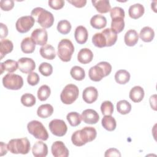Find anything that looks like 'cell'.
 <instances>
[{
    "label": "cell",
    "instance_id": "6da1fadb",
    "mask_svg": "<svg viewBox=\"0 0 157 157\" xmlns=\"http://www.w3.org/2000/svg\"><path fill=\"white\" fill-rule=\"evenodd\" d=\"M97 132L94 128L85 126L80 130L75 131L71 136V141L74 145L81 147L95 139Z\"/></svg>",
    "mask_w": 157,
    "mask_h": 157
},
{
    "label": "cell",
    "instance_id": "7a4b0ae2",
    "mask_svg": "<svg viewBox=\"0 0 157 157\" xmlns=\"http://www.w3.org/2000/svg\"><path fill=\"white\" fill-rule=\"evenodd\" d=\"M31 16L43 28H50L54 23L53 14L42 7H36L31 12Z\"/></svg>",
    "mask_w": 157,
    "mask_h": 157
},
{
    "label": "cell",
    "instance_id": "3957f363",
    "mask_svg": "<svg viewBox=\"0 0 157 157\" xmlns=\"http://www.w3.org/2000/svg\"><path fill=\"white\" fill-rule=\"evenodd\" d=\"M7 148L9 151L13 154L26 155L29 153L31 145L29 140L26 137L20 139H11L8 144Z\"/></svg>",
    "mask_w": 157,
    "mask_h": 157
},
{
    "label": "cell",
    "instance_id": "277c9868",
    "mask_svg": "<svg viewBox=\"0 0 157 157\" xmlns=\"http://www.w3.org/2000/svg\"><path fill=\"white\" fill-rule=\"evenodd\" d=\"M74 52V46L68 39H61L58 45V56L64 62H68L71 59Z\"/></svg>",
    "mask_w": 157,
    "mask_h": 157
},
{
    "label": "cell",
    "instance_id": "5b68a950",
    "mask_svg": "<svg viewBox=\"0 0 157 157\" xmlns=\"http://www.w3.org/2000/svg\"><path fill=\"white\" fill-rule=\"evenodd\" d=\"M27 129L29 134L36 139L42 140H47L48 138V134L43 124L37 120H32L27 124Z\"/></svg>",
    "mask_w": 157,
    "mask_h": 157
},
{
    "label": "cell",
    "instance_id": "8992f818",
    "mask_svg": "<svg viewBox=\"0 0 157 157\" xmlns=\"http://www.w3.org/2000/svg\"><path fill=\"white\" fill-rule=\"evenodd\" d=\"M79 94V90L74 84H67L62 90L60 94V99L65 104H71L77 99Z\"/></svg>",
    "mask_w": 157,
    "mask_h": 157
},
{
    "label": "cell",
    "instance_id": "52a82bcc",
    "mask_svg": "<svg viewBox=\"0 0 157 157\" xmlns=\"http://www.w3.org/2000/svg\"><path fill=\"white\" fill-rule=\"evenodd\" d=\"M2 84L7 89L18 90L23 86V79L19 75L8 73L2 78Z\"/></svg>",
    "mask_w": 157,
    "mask_h": 157
},
{
    "label": "cell",
    "instance_id": "ba28073f",
    "mask_svg": "<svg viewBox=\"0 0 157 157\" xmlns=\"http://www.w3.org/2000/svg\"><path fill=\"white\" fill-rule=\"evenodd\" d=\"M34 23L35 20L31 15L21 17L15 23L16 29L20 33H26L34 26Z\"/></svg>",
    "mask_w": 157,
    "mask_h": 157
},
{
    "label": "cell",
    "instance_id": "9c48e42d",
    "mask_svg": "<svg viewBox=\"0 0 157 157\" xmlns=\"http://www.w3.org/2000/svg\"><path fill=\"white\" fill-rule=\"evenodd\" d=\"M51 132L58 137L64 136L67 131V126L66 123L60 119H54L52 120L48 124Z\"/></svg>",
    "mask_w": 157,
    "mask_h": 157
},
{
    "label": "cell",
    "instance_id": "30bf717a",
    "mask_svg": "<svg viewBox=\"0 0 157 157\" xmlns=\"http://www.w3.org/2000/svg\"><path fill=\"white\" fill-rule=\"evenodd\" d=\"M31 37L36 45L44 46L48 40L47 32L44 28H36L31 33Z\"/></svg>",
    "mask_w": 157,
    "mask_h": 157
},
{
    "label": "cell",
    "instance_id": "8fae6325",
    "mask_svg": "<svg viewBox=\"0 0 157 157\" xmlns=\"http://www.w3.org/2000/svg\"><path fill=\"white\" fill-rule=\"evenodd\" d=\"M17 62L18 64V69L23 73L29 74L36 68L34 61L30 58H21Z\"/></svg>",
    "mask_w": 157,
    "mask_h": 157
},
{
    "label": "cell",
    "instance_id": "7c38bea8",
    "mask_svg": "<svg viewBox=\"0 0 157 157\" xmlns=\"http://www.w3.org/2000/svg\"><path fill=\"white\" fill-rule=\"evenodd\" d=\"M51 151L55 157H67L69 152L64 142L62 141H56L53 143L51 147Z\"/></svg>",
    "mask_w": 157,
    "mask_h": 157
},
{
    "label": "cell",
    "instance_id": "4fadbf2b",
    "mask_svg": "<svg viewBox=\"0 0 157 157\" xmlns=\"http://www.w3.org/2000/svg\"><path fill=\"white\" fill-rule=\"evenodd\" d=\"M81 118L84 123L93 124L98 123L99 119V116L96 110L88 109L82 112L81 114Z\"/></svg>",
    "mask_w": 157,
    "mask_h": 157
},
{
    "label": "cell",
    "instance_id": "5bb4252c",
    "mask_svg": "<svg viewBox=\"0 0 157 157\" xmlns=\"http://www.w3.org/2000/svg\"><path fill=\"white\" fill-rule=\"evenodd\" d=\"M88 75L90 78L94 82H99L106 77L105 71L98 63L89 69Z\"/></svg>",
    "mask_w": 157,
    "mask_h": 157
},
{
    "label": "cell",
    "instance_id": "9a60e30c",
    "mask_svg": "<svg viewBox=\"0 0 157 157\" xmlns=\"http://www.w3.org/2000/svg\"><path fill=\"white\" fill-rule=\"evenodd\" d=\"M98 97V91L94 86H88L85 88L82 93L83 101L88 104H92L95 102Z\"/></svg>",
    "mask_w": 157,
    "mask_h": 157
},
{
    "label": "cell",
    "instance_id": "2e32d148",
    "mask_svg": "<svg viewBox=\"0 0 157 157\" xmlns=\"http://www.w3.org/2000/svg\"><path fill=\"white\" fill-rule=\"evenodd\" d=\"M33 155L35 157H45L48 154V147L42 141L36 142L32 148Z\"/></svg>",
    "mask_w": 157,
    "mask_h": 157
},
{
    "label": "cell",
    "instance_id": "e0dca14e",
    "mask_svg": "<svg viewBox=\"0 0 157 157\" xmlns=\"http://www.w3.org/2000/svg\"><path fill=\"white\" fill-rule=\"evenodd\" d=\"M74 37L78 44H85L88 37V33L86 28L82 25L77 26L74 32Z\"/></svg>",
    "mask_w": 157,
    "mask_h": 157
},
{
    "label": "cell",
    "instance_id": "ac0fdd59",
    "mask_svg": "<svg viewBox=\"0 0 157 157\" xmlns=\"http://www.w3.org/2000/svg\"><path fill=\"white\" fill-rule=\"evenodd\" d=\"M93 53L88 48H82L77 54V59L82 64H88L93 60Z\"/></svg>",
    "mask_w": 157,
    "mask_h": 157
},
{
    "label": "cell",
    "instance_id": "d6986e66",
    "mask_svg": "<svg viewBox=\"0 0 157 157\" xmlns=\"http://www.w3.org/2000/svg\"><path fill=\"white\" fill-rule=\"evenodd\" d=\"M145 12V9L143 5L139 3H136L131 5L128 10L129 17L133 19H137L141 17Z\"/></svg>",
    "mask_w": 157,
    "mask_h": 157
},
{
    "label": "cell",
    "instance_id": "ffe728a7",
    "mask_svg": "<svg viewBox=\"0 0 157 157\" xmlns=\"http://www.w3.org/2000/svg\"><path fill=\"white\" fill-rule=\"evenodd\" d=\"M144 90L141 86H135L131 89L129 96L134 102H139L144 99Z\"/></svg>",
    "mask_w": 157,
    "mask_h": 157
},
{
    "label": "cell",
    "instance_id": "44dd1931",
    "mask_svg": "<svg viewBox=\"0 0 157 157\" xmlns=\"http://www.w3.org/2000/svg\"><path fill=\"white\" fill-rule=\"evenodd\" d=\"M93 6L96 10L101 13H105L111 10V6L109 1L107 0H98L91 1Z\"/></svg>",
    "mask_w": 157,
    "mask_h": 157
},
{
    "label": "cell",
    "instance_id": "7402d4cb",
    "mask_svg": "<svg viewBox=\"0 0 157 157\" xmlns=\"http://www.w3.org/2000/svg\"><path fill=\"white\" fill-rule=\"evenodd\" d=\"M124 40L126 45L132 47L135 45L139 40V34L134 29H129L125 33Z\"/></svg>",
    "mask_w": 157,
    "mask_h": 157
},
{
    "label": "cell",
    "instance_id": "603a6c76",
    "mask_svg": "<svg viewBox=\"0 0 157 157\" xmlns=\"http://www.w3.org/2000/svg\"><path fill=\"white\" fill-rule=\"evenodd\" d=\"M39 53L41 56L45 59L52 60L56 57V52L54 47L50 45L46 44L40 47Z\"/></svg>",
    "mask_w": 157,
    "mask_h": 157
},
{
    "label": "cell",
    "instance_id": "cb8c5ba5",
    "mask_svg": "<svg viewBox=\"0 0 157 157\" xmlns=\"http://www.w3.org/2000/svg\"><path fill=\"white\" fill-rule=\"evenodd\" d=\"M90 25L95 29H102L105 28L107 25L106 18L102 15H94L90 20Z\"/></svg>",
    "mask_w": 157,
    "mask_h": 157
},
{
    "label": "cell",
    "instance_id": "d4e9b609",
    "mask_svg": "<svg viewBox=\"0 0 157 157\" xmlns=\"http://www.w3.org/2000/svg\"><path fill=\"white\" fill-rule=\"evenodd\" d=\"M21 51L25 53H33L36 48V44L33 40L31 37H26L24 38L20 45Z\"/></svg>",
    "mask_w": 157,
    "mask_h": 157
},
{
    "label": "cell",
    "instance_id": "484cf974",
    "mask_svg": "<svg viewBox=\"0 0 157 157\" xmlns=\"http://www.w3.org/2000/svg\"><path fill=\"white\" fill-rule=\"evenodd\" d=\"M106 40V47L113 45L117 40V34L111 28H105L101 32Z\"/></svg>",
    "mask_w": 157,
    "mask_h": 157
},
{
    "label": "cell",
    "instance_id": "4316f807",
    "mask_svg": "<svg viewBox=\"0 0 157 157\" xmlns=\"http://www.w3.org/2000/svg\"><path fill=\"white\" fill-rule=\"evenodd\" d=\"M13 48V45L9 39H1L0 42V59H2L7 53H10Z\"/></svg>",
    "mask_w": 157,
    "mask_h": 157
},
{
    "label": "cell",
    "instance_id": "83f0119b",
    "mask_svg": "<svg viewBox=\"0 0 157 157\" xmlns=\"http://www.w3.org/2000/svg\"><path fill=\"white\" fill-rule=\"evenodd\" d=\"M1 74L3 73L4 71H7L9 73L15 72L18 68V64L15 60L7 59L3 63H1Z\"/></svg>",
    "mask_w": 157,
    "mask_h": 157
},
{
    "label": "cell",
    "instance_id": "f1b7e54d",
    "mask_svg": "<svg viewBox=\"0 0 157 157\" xmlns=\"http://www.w3.org/2000/svg\"><path fill=\"white\" fill-rule=\"evenodd\" d=\"M53 113V107L49 104L40 105L37 110V115L42 118H46L50 117Z\"/></svg>",
    "mask_w": 157,
    "mask_h": 157
},
{
    "label": "cell",
    "instance_id": "f546056e",
    "mask_svg": "<svg viewBox=\"0 0 157 157\" xmlns=\"http://www.w3.org/2000/svg\"><path fill=\"white\" fill-rule=\"evenodd\" d=\"M139 37L144 42H150L155 37V31L151 27L145 26L140 30Z\"/></svg>",
    "mask_w": 157,
    "mask_h": 157
},
{
    "label": "cell",
    "instance_id": "4dcf8cb0",
    "mask_svg": "<svg viewBox=\"0 0 157 157\" xmlns=\"http://www.w3.org/2000/svg\"><path fill=\"white\" fill-rule=\"evenodd\" d=\"M130 74L126 70L120 69L116 72L115 74V80L117 83L124 85L128 83L130 80Z\"/></svg>",
    "mask_w": 157,
    "mask_h": 157
},
{
    "label": "cell",
    "instance_id": "1f68e13d",
    "mask_svg": "<svg viewBox=\"0 0 157 157\" xmlns=\"http://www.w3.org/2000/svg\"><path fill=\"white\" fill-rule=\"evenodd\" d=\"M101 124L103 128L109 131L115 130L117 126L116 120L111 115H104L101 120Z\"/></svg>",
    "mask_w": 157,
    "mask_h": 157
},
{
    "label": "cell",
    "instance_id": "d6a6232c",
    "mask_svg": "<svg viewBox=\"0 0 157 157\" xmlns=\"http://www.w3.org/2000/svg\"><path fill=\"white\" fill-rule=\"evenodd\" d=\"M124 28V18L121 17H116L112 18L111 29L117 34L121 33Z\"/></svg>",
    "mask_w": 157,
    "mask_h": 157
},
{
    "label": "cell",
    "instance_id": "836d02e7",
    "mask_svg": "<svg viewBox=\"0 0 157 157\" xmlns=\"http://www.w3.org/2000/svg\"><path fill=\"white\" fill-rule=\"evenodd\" d=\"M70 74L74 79L78 81H81L85 77V70L82 67L78 66L72 67L70 71Z\"/></svg>",
    "mask_w": 157,
    "mask_h": 157
},
{
    "label": "cell",
    "instance_id": "e575fe53",
    "mask_svg": "<svg viewBox=\"0 0 157 157\" xmlns=\"http://www.w3.org/2000/svg\"><path fill=\"white\" fill-rule=\"evenodd\" d=\"M117 110L121 115L129 113L131 110V105L126 100H121L117 103Z\"/></svg>",
    "mask_w": 157,
    "mask_h": 157
},
{
    "label": "cell",
    "instance_id": "d590c367",
    "mask_svg": "<svg viewBox=\"0 0 157 157\" xmlns=\"http://www.w3.org/2000/svg\"><path fill=\"white\" fill-rule=\"evenodd\" d=\"M51 93V90L50 87L47 85H42L37 90V95L38 99L41 101H46L50 96Z\"/></svg>",
    "mask_w": 157,
    "mask_h": 157
},
{
    "label": "cell",
    "instance_id": "8d00e7d4",
    "mask_svg": "<svg viewBox=\"0 0 157 157\" xmlns=\"http://www.w3.org/2000/svg\"><path fill=\"white\" fill-rule=\"evenodd\" d=\"M66 119L71 126H77L81 123V115L76 112H71L67 113Z\"/></svg>",
    "mask_w": 157,
    "mask_h": 157
},
{
    "label": "cell",
    "instance_id": "74e56055",
    "mask_svg": "<svg viewBox=\"0 0 157 157\" xmlns=\"http://www.w3.org/2000/svg\"><path fill=\"white\" fill-rule=\"evenodd\" d=\"M92 42L94 46L99 48L106 47V40L102 33H95L92 37Z\"/></svg>",
    "mask_w": 157,
    "mask_h": 157
},
{
    "label": "cell",
    "instance_id": "f35d334b",
    "mask_svg": "<svg viewBox=\"0 0 157 157\" xmlns=\"http://www.w3.org/2000/svg\"><path fill=\"white\" fill-rule=\"evenodd\" d=\"M71 23L66 20H63L59 21L57 25V30L58 31L62 34H68L71 29Z\"/></svg>",
    "mask_w": 157,
    "mask_h": 157
},
{
    "label": "cell",
    "instance_id": "ab89813d",
    "mask_svg": "<svg viewBox=\"0 0 157 157\" xmlns=\"http://www.w3.org/2000/svg\"><path fill=\"white\" fill-rule=\"evenodd\" d=\"M36 98L31 93H25L21 97V102L25 107H32L36 104Z\"/></svg>",
    "mask_w": 157,
    "mask_h": 157
},
{
    "label": "cell",
    "instance_id": "60d3db41",
    "mask_svg": "<svg viewBox=\"0 0 157 157\" xmlns=\"http://www.w3.org/2000/svg\"><path fill=\"white\" fill-rule=\"evenodd\" d=\"M101 110L104 115H111L113 112V105L110 101H105L101 105Z\"/></svg>",
    "mask_w": 157,
    "mask_h": 157
},
{
    "label": "cell",
    "instance_id": "b9f144b4",
    "mask_svg": "<svg viewBox=\"0 0 157 157\" xmlns=\"http://www.w3.org/2000/svg\"><path fill=\"white\" fill-rule=\"evenodd\" d=\"M39 71L44 76H49L53 72V66L50 63L43 62L39 66Z\"/></svg>",
    "mask_w": 157,
    "mask_h": 157
},
{
    "label": "cell",
    "instance_id": "7bdbcfd3",
    "mask_svg": "<svg viewBox=\"0 0 157 157\" xmlns=\"http://www.w3.org/2000/svg\"><path fill=\"white\" fill-rule=\"evenodd\" d=\"M40 80V77L39 75L34 72L29 73L27 77V82L29 85L31 86H34L38 84Z\"/></svg>",
    "mask_w": 157,
    "mask_h": 157
},
{
    "label": "cell",
    "instance_id": "ee69618b",
    "mask_svg": "<svg viewBox=\"0 0 157 157\" xmlns=\"http://www.w3.org/2000/svg\"><path fill=\"white\" fill-rule=\"evenodd\" d=\"M0 7L4 11H9L14 7V1L13 0H1Z\"/></svg>",
    "mask_w": 157,
    "mask_h": 157
},
{
    "label": "cell",
    "instance_id": "f6af8a7d",
    "mask_svg": "<svg viewBox=\"0 0 157 157\" xmlns=\"http://www.w3.org/2000/svg\"><path fill=\"white\" fill-rule=\"evenodd\" d=\"M48 6L54 10H59L64 6V1L63 0H50L48 1Z\"/></svg>",
    "mask_w": 157,
    "mask_h": 157
},
{
    "label": "cell",
    "instance_id": "bcb514c9",
    "mask_svg": "<svg viewBox=\"0 0 157 157\" xmlns=\"http://www.w3.org/2000/svg\"><path fill=\"white\" fill-rule=\"evenodd\" d=\"M125 13L121 7H114L110 10V17L111 18L116 17H121L124 18Z\"/></svg>",
    "mask_w": 157,
    "mask_h": 157
},
{
    "label": "cell",
    "instance_id": "7dc6e473",
    "mask_svg": "<svg viewBox=\"0 0 157 157\" xmlns=\"http://www.w3.org/2000/svg\"><path fill=\"white\" fill-rule=\"evenodd\" d=\"M105 157H109V156H121V153L120 151L115 148H111L107 150L104 154Z\"/></svg>",
    "mask_w": 157,
    "mask_h": 157
},
{
    "label": "cell",
    "instance_id": "c3c4849f",
    "mask_svg": "<svg viewBox=\"0 0 157 157\" xmlns=\"http://www.w3.org/2000/svg\"><path fill=\"white\" fill-rule=\"evenodd\" d=\"M67 2L78 8L83 7L86 4V0H67Z\"/></svg>",
    "mask_w": 157,
    "mask_h": 157
},
{
    "label": "cell",
    "instance_id": "681fc988",
    "mask_svg": "<svg viewBox=\"0 0 157 157\" xmlns=\"http://www.w3.org/2000/svg\"><path fill=\"white\" fill-rule=\"evenodd\" d=\"M1 29H0V37L1 39L5 38L8 35V28L6 25L2 23H0Z\"/></svg>",
    "mask_w": 157,
    "mask_h": 157
},
{
    "label": "cell",
    "instance_id": "f907efd6",
    "mask_svg": "<svg viewBox=\"0 0 157 157\" xmlns=\"http://www.w3.org/2000/svg\"><path fill=\"white\" fill-rule=\"evenodd\" d=\"M150 104L154 110H156V95L153 94L150 98Z\"/></svg>",
    "mask_w": 157,
    "mask_h": 157
},
{
    "label": "cell",
    "instance_id": "816d5d0a",
    "mask_svg": "<svg viewBox=\"0 0 157 157\" xmlns=\"http://www.w3.org/2000/svg\"><path fill=\"white\" fill-rule=\"evenodd\" d=\"M7 148V144H4L3 142H1V145H0V156H4L6 155L8 151Z\"/></svg>",
    "mask_w": 157,
    "mask_h": 157
}]
</instances>
